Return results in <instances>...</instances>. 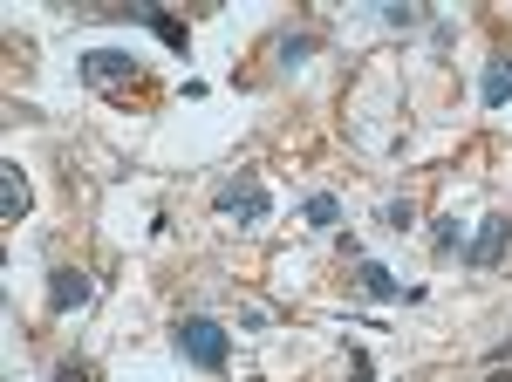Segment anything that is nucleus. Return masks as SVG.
Wrapping results in <instances>:
<instances>
[{
	"instance_id": "1",
	"label": "nucleus",
	"mask_w": 512,
	"mask_h": 382,
	"mask_svg": "<svg viewBox=\"0 0 512 382\" xmlns=\"http://www.w3.org/2000/svg\"><path fill=\"white\" fill-rule=\"evenodd\" d=\"M171 342H178V355H185L192 369H205V376H219V369L233 362V335H226L212 314H178V321H171Z\"/></svg>"
},
{
	"instance_id": "2",
	"label": "nucleus",
	"mask_w": 512,
	"mask_h": 382,
	"mask_svg": "<svg viewBox=\"0 0 512 382\" xmlns=\"http://www.w3.org/2000/svg\"><path fill=\"white\" fill-rule=\"evenodd\" d=\"M212 205H219V212H233V219H246V226L274 212V198H267V185H260V178H233V185H219V198H212Z\"/></svg>"
},
{
	"instance_id": "3",
	"label": "nucleus",
	"mask_w": 512,
	"mask_h": 382,
	"mask_svg": "<svg viewBox=\"0 0 512 382\" xmlns=\"http://www.w3.org/2000/svg\"><path fill=\"white\" fill-rule=\"evenodd\" d=\"M89 294H96V280H89L82 267L48 273V314H76V307H89Z\"/></svg>"
},
{
	"instance_id": "4",
	"label": "nucleus",
	"mask_w": 512,
	"mask_h": 382,
	"mask_svg": "<svg viewBox=\"0 0 512 382\" xmlns=\"http://www.w3.org/2000/svg\"><path fill=\"white\" fill-rule=\"evenodd\" d=\"M506 239H512V212H492V219H478V239L465 246V267H499Z\"/></svg>"
},
{
	"instance_id": "5",
	"label": "nucleus",
	"mask_w": 512,
	"mask_h": 382,
	"mask_svg": "<svg viewBox=\"0 0 512 382\" xmlns=\"http://www.w3.org/2000/svg\"><path fill=\"white\" fill-rule=\"evenodd\" d=\"M355 287H362L369 301H396V294H403V280H396L383 260H362V267H355ZM403 301H410V294H403Z\"/></svg>"
},
{
	"instance_id": "6",
	"label": "nucleus",
	"mask_w": 512,
	"mask_h": 382,
	"mask_svg": "<svg viewBox=\"0 0 512 382\" xmlns=\"http://www.w3.org/2000/svg\"><path fill=\"white\" fill-rule=\"evenodd\" d=\"M28 212V178H21V164H0V219L14 226Z\"/></svg>"
},
{
	"instance_id": "7",
	"label": "nucleus",
	"mask_w": 512,
	"mask_h": 382,
	"mask_svg": "<svg viewBox=\"0 0 512 382\" xmlns=\"http://www.w3.org/2000/svg\"><path fill=\"white\" fill-rule=\"evenodd\" d=\"M82 76H89V82H117V76H130V55L96 48V55H82Z\"/></svg>"
},
{
	"instance_id": "8",
	"label": "nucleus",
	"mask_w": 512,
	"mask_h": 382,
	"mask_svg": "<svg viewBox=\"0 0 512 382\" xmlns=\"http://www.w3.org/2000/svg\"><path fill=\"white\" fill-rule=\"evenodd\" d=\"M478 96H485V110H499V103L512 96V62H506V55L485 69V89H478Z\"/></svg>"
},
{
	"instance_id": "9",
	"label": "nucleus",
	"mask_w": 512,
	"mask_h": 382,
	"mask_svg": "<svg viewBox=\"0 0 512 382\" xmlns=\"http://www.w3.org/2000/svg\"><path fill=\"white\" fill-rule=\"evenodd\" d=\"M301 212H308V226H342V198H335V191H308Z\"/></svg>"
},
{
	"instance_id": "10",
	"label": "nucleus",
	"mask_w": 512,
	"mask_h": 382,
	"mask_svg": "<svg viewBox=\"0 0 512 382\" xmlns=\"http://www.w3.org/2000/svg\"><path fill=\"white\" fill-rule=\"evenodd\" d=\"M274 55L287 62V69H294V62H308V55H315V35H287V41L274 48Z\"/></svg>"
},
{
	"instance_id": "11",
	"label": "nucleus",
	"mask_w": 512,
	"mask_h": 382,
	"mask_svg": "<svg viewBox=\"0 0 512 382\" xmlns=\"http://www.w3.org/2000/svg\"><path fill=\"white\" fill-rule=\"evenodd\" d=\"M431 253H458V219H437V232H431Z\"/></svg>"
},
{
	"instance_id": "12",
	"label": "nucleus",
	"mask_w": 512,
	"mask_h": 382,
	"mask_svg": "<svg viewBox=\"0 0 512 382\" xmlns=\"http://www.w3.org/2000/svg\"><path fill=\"white\" fill-rule=\"evenodd\" d=\"M383 219H390V232H403L417 212H410V198H390V205H383Z\"/></svg>"
},
{
	"instance_id": "13",
	"label": "nucleus",
	"mask_w": 512,
	"mask_h": 382,
	"mask_svg": "<svg viewBox=\"0 0 512 382\" xmlns=\"http://www.w3.org/2000/svg\"><path fill=\"white\" fill-rule=\"evenodd\" d=\"M349 382H369V355L355 348V362H349Z\"/></svg>"
},
{
	"instance_id": "14",
	"label": "nucleus",
	"mask_w": 512,
	"mask_h": 382,
	"mask_svg": "<svg viewBox=\"0 0 512 382\" xmlns=\"http://www.w3.org/2000/svg\"><path fill=\"white\" fill-rule=\"evenodd\" d=\"M485 362H492V369H506V362H512V342H499L492 355H485Z\"/></svg>"
},
{
	"instance_id": "15",
	"label": "nucleus",
	"mask_w": 512,
	"mask_h": 382,
	"mask_svg": "<svg viewBox=\"0 0 512 382\" xmlns=\"http://www.w3.org/2000/svg\"><path fill=\"white\" fill-rule=\"evenodd\" d=\"M485 382H512V376H499V369H492V376H485Z\"/></svg>"
}]
</instances>
